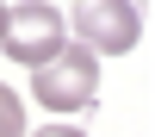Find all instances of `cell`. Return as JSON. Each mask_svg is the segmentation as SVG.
<instances>
[{
    "instance_id": "5b68a950",
    "label": "cell",
    "mask_w": 155,
    "mask_h": 137,
    "mask_svg": "<svg viewBox=\"0 0 155 137\" xmlns=\"http://www.w3.org/2000/svg\"><path fill=\"white\" fill-rule=\"evenodd\" d=\"M37 137H87V131H74V125H44Z\"/></svg>"
},
{
    "instance_id": "52a82bcc",
    "label": "cell",
    "mask_w": 155,
    "mask_h": 137,
    "mask_svg": "<svg viewBox=\"0 0 155 137\" xmlns=\"http://www.w3.org/2000/svg\"><path fill=\"white\" fill-rule=\"evenodd\" d=\"M74 6H81V0H74Z\"/></svg>"
},
{
    "instance_id": "6da1fadb",
    "label": "cell",
    "mask_w": 155,
    "mask_h": 137,
    "mask_svg": "<svg viewBox=\"0 0 155 137\" xmlns=\"http://www.w3.org/2000/svg\"><path fill=\"white\" fill-rule=\"evenodd\" d=\"M99 94V56L87 44H62L50 62L31 69V100L44 112H87Z\"/></svg>"
},
{
    "instance_id": "8992f818",
    "label": "cell",
    "mask_w": 155,
    "mask_h": 137,
    "mask_svg": "<svg viewBox=\"0 0 155 137\" xmlns=\"http://www.w3.org/2000/svg\"><path fill=\"white\" fill-rule=\"evenodd\" d=\"M6 12H12V6H0V37H6Z\"/></svg>"
},
{
    "instance_id": "7a4b0ae2",
    "label": "cell",
    "mask_w": 155,
    "mask_h": 137,
    "mask_svg": "<svg viewBox=\"0 0 155 137\" xmlns=\"http://www.w3.org/2000/svg\"><path fill=\"white\" fill-rule=\"evenodd\" d=\"M0 44L12 50V62L37 69V62H50L62 44H68V19H62L50 0H25V6L6 12V37H0Z\"/></svg>"
},
{
    "instance_id": "3957f363",
    "label": "cell",
    "mask_w": 155,
    "mask_h": 137,
    "mask_svg": "<svg viewBox=\"0 0 155 137\" xmlns=\"http://www.w3.org/2000/svg\"><path fill=\"white\" fill-rule=\"evenodd\" d=\"M74 37H81L93 56H124V50H137V37H143V19H137L130 0H81V12H74Z\"/></svg>"
},
{
    "instance_id": "277c9868",
    "label": "cell",
    "mask_w": 155,
    "mask_h": 137,
    "mask_svg": "<svg viewBox=\"0 0 155 137\" xmlns=\"http://www.w3.org/2000/svg\"><path fill=\"white\" fill-rule=\"evenodd\" d=\"M0 137H25V106L12 87H0Z\"/></svg>"
}]
</instances>
